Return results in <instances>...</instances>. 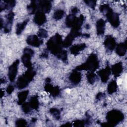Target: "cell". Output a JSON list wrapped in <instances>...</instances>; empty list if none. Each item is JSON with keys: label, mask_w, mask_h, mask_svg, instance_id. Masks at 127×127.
<instances>
[{"label": "cell", "mask_w": 127, "mask_h": 127, "mask_svg": "<svg viewBox=\"0 0 127 127\" xmlns=\"http://www.w3.org/2000/svg\"><path fill=\"white\" fill-rule=\"evenodd\" d=\"M62 37L58 33L50 38L47 42V49L51 54L58 57L63 51Z\"/></svg>", "instance_id": "cell-1"}, {"label": "cell", "mask_w": 127, "mask_h": 127, "mask_svg": "<svg viewBox=\"0 0 127 127\" xmlns=\"http://www.w3.org/2000/svg\"><path fill=\"white\" fill-rule=\"evenodd\" d=\"M99 10L107 18L111 25L114 28H117L120 24L119 15L113 11L108 4H103L100 5Z\"/></svg>", "instance_id": "cell-2"}, {"label": "cell", "mask_w": 127, "mask_h": 127, "mask_svg": "<svg viewBox=\"0 0 127 127\" xmlns=\"http://www.w3.org/2000/svg\"><path fill=\"white\" fill-rule=\"evenodd\" d=\"M99 66V61L97 55L91 54L89 56L86 62L80 65L76 66L74 69L77 71L88 70L94 72Z\"/></svg>", "instance_id": "cell-3"}, {"label": "cell", "mask_w": 127, "mask_h": 127, "mask_svg": "<svg viewBox=\"0 0 127 127\" xmlns=\"http://www.w3.org/2000/svg\"><path fill=\"white\" fill-rule=\"evenodd\" d=\"M36 73V72L33 69V68H28L23 75L18 77L16 82V87L19 89H22L26 87L33 79Z\"/></svg>", "instance_id": "cell-4"}, {"label": "cell", "mask_w": 127, "mask_h": 127, "mask_svg": "<svg viewBox=\"0 0 127 127\" xmlns=\"http://www.w3.org/2000/svg\"><path fill=\"white\" fill-rule=\"evenodd\" d=\"M106 119L109 127H113L124 120V115L121 111L114 109L107 113Z\"/></svg>", "instance_id": "cell-5"}, {"label": "cell", "mask_w": 127, "mask_h": 127, "mask_svg": "<svg viewBox=\"0 0 127 127\" xmlns=\"http://www.w3.org/2000/svg\"><path fill=\"white\" fill-rule=\"evenodd\" d=\"M34 54V51L30 48H25L23 50V54L21 57V61L23 65L28 69L33 68L31 59Z\"/></svg>", "instance_id": "cell-6"}, {"label": "cell", "mask_w": 127, "mask_h": 127, "mask_svg": "<svg viewBox=\"0 0 127 127\" xmlns=\"http://www.w3.org/2000/svg\"><path fill=\"white\" fill-rule=\"evenodd\" d=\"M19 64V60H16L15 61L13 64L9 67L8 76V78L10 82H13L15 80V77L16 76L17 71H18V66Z\"/></svg>", "instance_id": "cell-7"}, {"label": "cell", "mask_w": 127, "mask_h": 127, "mask_svg": "<svg viewBox=\"0 0 127 127\" xmlns=\"http://www.w3.org/2000/svg\"><path fill=\"white\" fill-rule=\"evenodd\" d=\"M38 11H40L44 13H49L52 8V3L50 0H37Z\"/></svg>", "instance_id": "cell-8"}, {"label": "cell", "mask_w": 127, "mask_h": 127, "mask_svg": "<svg viewBox=\"0 0 127 127\" xmlns=\"http://www.w3.org/2000/svg\"><path fill=\"white\" fill-rule=\"evenodd\" d=\"M104 45L108 52H112L116 46L115 39L111 35H107L104 42Z\"/></svg>", "instance_id": "cell-9"}, {"label": "cell", "mask_w": 127, "mask_h": 127, "mask_svg": "<svg viewBox=\"0 0 127 127\" xmlns=\"http://www.w3.org/2000/svg\"><path fill=\"white\" fill-rule=\"evenodd\" d=\"M14 16V13L11 11L6 15V22L3 26L4 32L5 33H8L10 32L11 30V27L13 21Z\"/></svg>", "instance_id": "cell-10"}, {"label": "cell", "mask_w": 127, "mask_h": 127, "mask_svg": "<svg viewBox=\"0 0 127 127\" xmlns=\"http://www.w3.org/2000/svg\"><path fill=\"white\" fill-rule=\"evenodd\" d=\"M111 73V67L108 64H107L105 68L102 69L98 72V74L99 76L100 77L102 82L103 83L107 82V81L109 78Z\"/></svg>", "instance_id": "cell-11"}, {"label": "cell", "mask_w": 127, "mask_h": 127, "mask_svg": "<svg viewBox=\"0 0 127 127\" xmlns=\"http://www.w3.org/2000/svg\"><path fill=\"white\" fill-rule=\"evenodd\" d=\"M26 42L31 46L39 47L43 44V41L42 39H40L38 36L33 35L27 37L26 39Z\"/></svg>", "instance_id": "cell-12"}, {"label": "cell", "mask_w": 127, "mask_h": 127, "mask_svg": "<svg viewBox=\"0 0 127 127\" xmlns=\"http://www.w3.org/2000/svg\"><path fill=\"white\" fill-rule=\"evenodd\" d=\"M81 78V73L74 69L70 73L68 77L70 82L74 85H76L80 82Z\"/></svg>", "instance_id": "cell-13"}, {"label": "cell", "mask_w": 127, "mask_h": 127, "mask_svg": "<svg viewBox=\"0 0 127 127\" xmlns=\"http://www.w3.org/2000/svg\"><path fill=\"white\" fill-rule=\"evenodd\" d=\"M44 89L47 92L49 93L53 97H57L60 94V89L58 86H53L50 83H46Z\"/></svg>", "instance_id": "cell-14"}, {"label": "cell", "mask_w": 127, "mask_h": 127, "mask_svg": "<svg viewBox=\"0 0 127 127\" xmlns=\"http://www.w3.org/2000/svg\"><path fill=\"white\" fill-rule=\"evenodd\" d=\"M33 21L37 25L41 26L46 22V16L44 12L38 11L35 14Z\"/></svg>", "instance_id": "cell-15"}, {"label": "cell", "mask_w": 127, "mask_h": 127, "mask_svg": "<svg viewBox=\"0 0 127 127\" xmlns=\"http://www.w3.org/2000/svg\"><path fill=\"white\" fill-rule=\"evenodd\" d=\"M112 74L115 77L119 76L123 72V66L122 62H119L113 65L111 68Z\"/></svg>", "instance_id": "cell-16"}, {"label": "cell", "mask_w": 127, "mask_h": 127, "mask_svg": "<svg viewBox=\"0 0 127 127\" xmlns=\"http://www.w3.org/2000/svg\"><path fill=\"white\" fill-rule=\"evenodd\" d=\"M86 44L84 43L76 44L72 46L70 48L69 51L71 54L74 56H76L80 53V52L84 50L86 48Z\"/></svg>", "instance_id": "cell-17"}, {"label": "cell", "mask_w": 127, "mask_h": 127, "mask_svg": "<svg viewBox=\"0 0 127 127\" xmlns=\"http://www.w3.org/2000/svg\"><path fill=\"white\" fill-rule=\"evenodd\" d=\"M127 52V40L123 43L118 44L116 48V53L119 56H124Z\"/></svg>", "instance_id": "cell-18"}, {"label": "cell", "mask_w": 127, "mask_h": 127, "mask_svg": "<svg viewBox=\"0 0 127 127\" xmlns=\"http://www.w3.org/2000/svg\"><path fill=\"white\" fill-rule=\"evenodd\" d=\"M15 4V1L13 0H5L0 1V11L5 9H10L13 7Z\"/></svg>", "instance_id": "cell-19"}, {"label": "cell", "mask_w": 127, "mask_h": 127, "mask_svg": "<svg viewBox=\"0 0 127 127\" xmlns=\"http://www.w3.org/2000/svg\"><path fill=\"white\" fill-rule=\"evenodd\" d=\"M105 26L106 22L103 19H100L97 21L96 26L97 34L98 35H101L104 33L105 30Z\"/></svg>", "instance_id": "cell-20"}, {"label": "cell", "mask_w": 127, "mask_h": 127, "mask_svg": "<svg viewBox=\"0 0 127 127\" xmlns=\"http://www.w3.org/2000/svg\"><path fill=\"white\" fill-rule=\"evenodd\" d=\"M77 18V17L75 16V15L72 14L71 13L68 15L65 19V23L66 26L68 28H72L74 25Z\"/></svg>", "instance_id": "cell-21"}, {"label": "cell", "mask_w": 127, "mask_h": 127, "mask_svg": "<svg viewBox=\"0 0 127 127\" xmlns=\"http://www.w3.org/2000/svg\"><path fill=\"white\" fill-rule=\"evenodd\" d=\"M29 94V90H25L20 92L18 94V101L17 103L19 105H22L25 101L28 96Z\"/></svg>", "instance_id": "cell-22"}, {"label": "cell", "mask_w": 127, "mask_h": 127, "mask_svg": "<svg viewBox=\"0 0 127 127\" xmlns=\"http://www.w3.org/2000/svg\"><path fill=\"white\" fill-rule=\"evenodd\" d=\"M75 37L71 33H69L65 37L63 42V46L64 48H67L70 46Z\"/></svg>", "instance_id": "cell-23"}, {"label": "cell", "mask_w": 127, "mask_h": 127, "mask_svg": "<svg viewBox=\"0 0 127 127\" xmlns=\"http://www.w3.org/2000/svg\"><path fill=\"white\" fill-rule=\"evenodd\" d=\"M27 10L29 14H33L38 11L37 0H33L27 5Z\"/></svg>", "instance_id": "cell-24"}, {"label": "cell", "mask_w": 127, "mask_h": 127, "mask_svg": "<svg viewBox=\"0 0 127 127\" xmlns=\"http://www.w3.org/2000/svg\"><path fill=\"white\" fill-rule=\"evenodd\" d=\"M28 103L32 109H34L36 110H37L38 109L39 103L37 95H34L31 97Z\"/></svg>", "instance_id": "cell-25"}, {"label": "cell", "mask_w": 127, "mask_h": 127, "mask_svg": "<svg viewBox=\"0 0 127 127\" xmlns=\"http://www.w3.org/2000/svg\"><path fill=\"white\" fill-rule=\"evenodd\" d=\"M29 21V19H27L25 20L21 23H19L16 25V34L18 35H20L23 31L24 30L27 23Z\"/></svg>", "instance_id": "cell-26"}, {"label": "cell", "mask_w": 127, "mask_h": 127, "mask_svg": "<svg viewBox=\"0 0 127 127\" xmlns=\"http://www.w3.org/2000/svg\"><path fill=\"white\" fill-rule=\"evenodd\" d=\"M117 83L116 81L113 80L110 82L107 87V92L109 94H112L117 90Z\"/></svg>", "instance_id": "cell-27"}, {"label": "cell", "mask_w": 127, "mask_h": 127, "mask_svg": "<svg viewBox=\"0 0 127 127\" xmlns=\"http://www.w3.org/2000/svg\"><path fill=\"white\" fill-rule=\"evenodd\" d=\"M86 78L87 81L90 84H93L98 79L97 76L92 71H88L86 74Z\"/></svg>", "instance_id": "cell-28"}, {"label": "cell", "mask_w": 127, "mask_h": 127, "mask_svg": "<svg viewBox=\"0 0 127 127\" xmlns=\"http://www.w3.org/2000/svg\"><path fill=\"white\" fill-rule=\"evenodd\" d=\"M64 15V11L62 9L56 10L53 15V18L56 20H59L61 19Z\"/></svg>", "instance_id": "cell-29"}, {"label": "cell", "mask_w": 127, "mask_h": 127, "mask_svg": "<svg viewBox=\"0 0 127 127\" xmlns=\"http://www.w3.org/2000/svg\"><path fill=\"white\" fill-rule=\"evenodd\" d=\"M50 112L52 114V115L54 117V118L57 120H59L61 118V114L60 110H58L57 108H51L50 110Z\"/></svg>", "instance_id": "cell-30"}, {"label": "cell", "mask_w": 127, "mask_h": 127, "mask_svg": "<svg viewBox=\"0 0 127 127\" xmlns=\"http://www.w3.org/2000/svg\"><path fill=\"white\" fill-rule=\"evenodd\" d=\"M58 59L61 60L65 63H67V52L66 51L63 50V51L61 53V54L57 57Z\"/></svg>", "instance_id": "cell-31"}, {"label": "cell", "mask_w": 127, "mask_h": 127, "mask_svg": "<svg viewBox=\"0 0 127 127\" xmlns=\"http://www.w3.org/2000/svg\"><path fill=\"white\" fill-rule=\"evenodd\" d=\"M22 110L24 113L29 114L31 111L32 109L30 107L29 103L26 102V103H24L22 105Z\"/></svg>", "instance_id": "cell-32"}, {"label": "cell", "mask_w": 127, "mask_h": 127, "mask_svg": "<svg viewBox=\"0 0 127 127\" xmlns=\"http://www.w3.org/2000/svg\"><path fill=\"white\" fill-rule=\"evenodd\" d=\"M48 36V32L44 29L40 28L38 32V36L41 38H46Z\"/></svg>", "instance_id": "cell-33"}, {"label": "cell", "mask_w": 127, "mask_h": 127, "mask_svg": "<svg viewBox=\"0 0 127 127\" xmlns=\"http://www.w3.org/2000/svg\"><path fill=\"white\" fill-rule=\"evenodd\" d=\"M15 125L17 127H23L27 125V122L25 119H19L16 121Z\"/></svg>", "instance_id": "cell-34"}, {"label": "cell", "mask_w": 127, "mask_h": 127, "mask_svg": "<svg viewBox=\"0 0 127 127\" xmlns=\"http://www.w3.org/2000/svg\"><path fill=\"white\" fill-rule=\"evenodd\" d=\"M86 124L85 121V120H76L73 122V126L74 127H84L85 126Z\"/></svg>", "instance_id": "cell-35"}, {"label": "cell", "mask_w": 127, "mask_h": 127, "mask_svg": "<svg viewBox=\"0 0 127 127\" xmlns=\"http://www.w3.org/2000/svg\"><path fill=\"white\" fill-rule=\"evenodd\" d=\"M84 2L86 3V4L89 6L90 7H91V8L94 9L96 5V1L95 0H85Z\"/></svg>", "instance_id": "cell-36"}, {"label": "cell", "mask_w": 127, "mask_h": 127, "mask_svg": "<svg viewBox=\"0 0 127 127\" xmlns=\"http://www.w3.org/2000/svg\"><path fill=\"white\" fill-rule=\"evenodd\" d=\"M14 89V86H13V85L10 84V85H9L7 87V88H6V92H7L8 94H10L13 91Z\"/></svg>", "instance_id": "cell-37"}, {"label": "cell", "mask_w": 127, "mask_h": 127, "mask_svg": "<svg viewBox=\"0 0 127 127\" xmlns=\"http://www.w3.org/2000/svg\"><path fill=\"white\" fill-rule=\"evenodd\" d=\"M105 96L104 93H103L102 92H99L96 96V99L97 100H100L101 98H102L103 97Z\"/></svg>", "instance_id": "cell-38"}, {"label": "cell", "mask_w": 127, "mask_h": 127, "mask_svg": "<svg viewBox=\"0 0 127 127\" xmlns=\"http://www.w3.org/2000/svg\"><path fill=\"white\" fill-rule=\"evenodd\" d=\"M78 11H79V9L76 7H73L71 9V14H74V15H76L78 13Z\"/></svg>", "instance_id": "cell-39"}, {"label": "cell", "mask_w": 127, "mask_h": 127, "mask_svg": "<svg viewBox=\"0 0 127 127\" xmlns=\"http://www.w3.org/2000/svg\"><path fill=\"white\" fill-rule=\"evenodd\" d=\"M47 51H45L40 56V58H47L48 57V53L47 52Z\"/></svg>", "instance_id": "cell-40"}, {"label": "cell", "mask_w": 127, "mask_h": 127, "mask_svg": "<svg viewBox=\"0 0 127 127\" xmlns=\"http://www.w3.org/2000/svg\"><path fill=\"white\" fill-rule=\"evenodd\" d=\"M61 126H63V127H71L72 126V124L69 123H66V124L62 125Z\"/></svg>", "instance_id": "cell-41"}, {"label": "cell", "mask_w": 127, "mask_h": 127, "mask_svg": "<svg viewBox=\"0 0 127 127\" xmlns=\"http://www.w3.org/2000/svg\"><path fill=\"white\" fill-rule=\"evenodd\" d=\"M36 121H37L36 118H32L31 120V122L33 123H35L36 122Z\"/></svg>", "instance_id": "cell-42"}, {"label": "cell", "mask_w": 127, "mask_h": 127, "mask_svg": "<svg viewBox=\"0 0 127 127\" xmlns=\"http://www.w3.org/2000/svg\"><path fill=\"white\" fill-rule=\"evenodd\" d=\"M85 27L86 29H89L90 27V25H89L88 24H86V25L85 26Z\"/></svg>", "instance_id": "cell-43"}, {"label": "cell", "mask_w": 127, "mask_h": 127, "mask_svg": "<svg viewBox=\"0 0 127 127\" xmlns=\"http://www.w3.org/2000/svg\"><path fill=\"white\" fill-rule=\"evenodd\" d=\"M46 83H50L51 81V79L49 78H47L46 80Z\"/></svg>", "instance_id": "cell-44"}, {"label": "cell", "mask_w": 127, "mask_h": 127, "mask_svg": "<svg viewBox=\"0 0 127 127\" xmlns=\"http://www.w3.org/2000/svg\"><path fill=\"white\" fill-rule=\"evenodd\" d=\"M0 21H1V28H2V27H3V20H2V19L1 18Z\"/></svg>", "instance_id": "cell-45"}]
</instances>
